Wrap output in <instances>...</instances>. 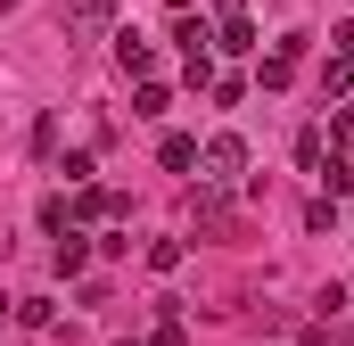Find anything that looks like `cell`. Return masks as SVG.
<instances>
[{
    "mask_svg": "<svg viewBox=\"0 0 354 346\" xmlns=\"http://www.w3.org/2000/svg\"><path fill=\"white\" fill-rule=\"evenodd\" d=\"M198 173H206V181H239V173H248V140H239V132H214V140L198 149Z\"/></svg>",
    "mask_w": 354,
    "mask_h": 346,
    "instance_id": "obj_1",
    "label": "cell"
},
{
    "mask_svg": "<svg viewBox=\"0 0 354 346\" xmlns=\"http://www.w3.org/2000/svg\"><path fill=\"white\" fill-rule=\"evenodd\" d=\"M189 215H198V231H231V198H223V181H198Z\"/></svg>",
    "mask_w": 354,
    "mask_h": 346,
    "instance_id": "obj_2",
    "label": "cell"
},
{
    "mask_svg": "<svg viewBox=\"0 0 354 346\" xmlns=\"http://www.w3.org/2000/svg\"><path fill=\"white\" fill-rule=\"evenodd\" d=\"M214 50L248 58V50H256V17H248V8H223V33H214Z\"/></svg>",
    "mask_w": 354,
    "mask_h": 346,
    "instance_id": "obj_3",
    "label": "cell"
},
{
    "mask_svg": "<svg viewBox=\"0 0 354 346\" xmlns=\"http://www.w3.org/2000/svg\"><path fill=\"white\" fill-rule=\"evenodd\" d=\"M115 66L140 83V75H157V42H140V33H115Z\"/></svg>",
    "mask_w": 354,
    "mask_h": 346,
    "instance_id": "obj_4",
    "label": "cell"
},
{
    "mask_svg": "<svg viewBox=\"0 0 354 346\" xmlns=\"http://www.w3.org/2000/svg\"><path fill=\"white\" fill-rule=\"evenodd\" d=\"M58 17H66L75 33H99V25L115 17V0H58Z\"/></svg>",
    "mask_w": 354,
    "mask_h": 346,
    "instance_id": "obj_5",
    "label": "cell"
},
{
    "mask_svg": "<svg viewBox=\"0 0 354 346\" xmlns=\"http://www.w3.org/2000/svg\"><path fill=\"white\" fill-rule=\"evenodd\" d=\"M75 215H83V223H115V215H124V198H115V190H99V181H83Z\"/></svg>",
    "mask_w": 354,
    "mask_h": 346,
    "instance_id": "obj_6",
    "label": "cell"
},
{
    "mask_svg": "<svg viewBox=\"0 0 354 346\" xmlns=\"http://www.w3.org/2000/svg\"><path fill=\"white\" fill-rule=\"evenodd\" d=\"M165 107H174V91L157 83V75H140V91H132V116H140V124H157Z\"/></svg>",
    "mask_w": 354,
    "mask_h": 346,
    "instance_id": "obj_7",
    "label": "cell"
},
{
    "mask_svg": "<svg viewBox=\"0 0 354 346\" xmlns=\"http://www.w3.org/2000/svg\"><path fill=\"white\" fill-rule=\"evenodd\" d=\"M91 264V239L83 231H75V223H66V231H58V272H66V280H75V272H83Z\"/></svg>",
    "mask_w": 354,
    "mask_h": 346,
    "instance_id": "obj_8",
    "label": "cell"
},
{
    "mask_svg": "<svg viewBox=\"0 0 354 346\" xmlns=\"http://www.w3.org/2000/svg\"><path fill=\"white\" fill-rule=\"evenodd\" d=\"M157 157H165V173H189V165H198V140H189V132H165Z\"/></svg>",
    "mask_w": 354,
    "mask_h": 346,
    "instance_id": "obj_9",
    "label": "cell"
},
{
    "mask_svg": "<svg viewBox=\"0 0 354 346\" xmlns=\"http://www.w3.org/2000/svg\"><path fill=\"white\" fill-rule=\"evenodd\" d=\"M313 173H322V190H330V198H346V190H354V165H346V157H322Z\"/></svg>",
    "mask_w": 354,
    "mask_h": 346,
    "instance_id": "obj_10",
    "label": "cell"
},
{
    "mask_svg": "<svg viewBox=\"0 0 354 346\" xmlns=\"http://www.w3.org/2000/svg\"><path fill=\"white\" fill-rule=\"evenodd\" d=\"M174 42H181V58H198V50H214V33H206L198 17H181V25H174Z\"/></svg>",
    "mask_w": 354,
    "mask_h": 346,
    "instance_id": "obj_11",
    "label": "cell"
},
{
    "mask_svg": "<svg viewBox=\"0 0 354 346\" xmlns=\"http://www.w3.org/2000/svg\"><path fill=\"white\" fill-rule=\"evenodd\" d=\"M322 91H330V99H354V66H346V58L322 66Z\"/></svg>",
    "mask_w": 354,
    "mask_h": 346,
    "instance_id": "obj_12",
    "label": "cell"
},
{
    "mask_svg": "<svg viewBox=\"0 0 354 346\" xmlns=\"http://www.w3.org/2000/svg\"><path fill=\"white\" fill-rule=\"evenodd\" d=\"M17 322H25V330H50L58 313H50V297H17Z\"/></svg>",
    "mask_w": 354,
    "mask_h": 346,
    "instance_id": "obj_13",
    "label": "cell"
},
{
    "mask_svg": "<svg viewBox=\"0 0 354 346\" xmlns=\"http://www.w3.org/2000/svg\"><path fill=\"white\" fill-rule=\"evenodd\" d=\"M50 149H58V116L41 107V116H33V157H50Z\"/></svg>",
    "mask_w": 354,
    "mask_h": 346,
    "instance_id": "obj_14",
    "label": "cell"
},
{
    "mask_svg": "<svg viewBox=\"0 0 354 346\" xmlns=\"http://www.w3.org/2000/svg\"><path fill=\"white\" fill-rule=\"evenodd\" d=\"M322 149H330V132H297V165H305V173L322 165Z\"/></svg>",
    "mask_w": 354,
    "mask_h": 346,
    "instance_id": "obj_15",
    "label": "cell"
},
{
    "mask_svg": "<svg viewBox=\"0 0 354 346\" xmlns=\"http://www.w3.org/2000/svg\"><path fill=\"white\" fill-rule=\"evenodd\" d=\"M181 264V239H149V272H174Z\"/></svg>",
    "mask_w": 354,
    "mask_h": 346,
    "instance_id": "obj_16",
    "label": "cell"
},
{
    "mask_svg": "<svg viewBox=\"0 0 354 346\" xmlns=\"http://www.w3.org/2000/svg\"><path fill=\"white\" fill-rule=\"evenodd\" d=\"M132 346H181V322H174V313H165V322H157L149 338H132Z\"/></svg>",
    "mask_w": 354,
    "mask_h": 346,
    "instance_id": "obj_17",
    "label": "cell"
},
{
    "mask_svg": "<svg viewBox=\"0 0 354 346\" xmlns=\"http://www.w3.org/2000/svg\"><path fill=\"white\" fill-rule=\"evenodd\" d=\"M330 140H338V149H354V107H338V116H330Z\"/></svg>",
    "mask_w": 354,
    "mask_h": 346,
    "instance_id": "obj_18",
    "label": "cell"
},
{
    "mask_svg": "<svg viewBox=\"0 0 354 346\" xmlns=\"http://www.w3.org/2000/svg\"><path fill=\"white\" fill-rule=\"evenodd\" d=\"M330 50H338V58L354 66V25H338V33H330Z\"/></svg>",
    "mask_w": 354,
    "mask_h": 346,
    "instance_id": "obj_19",
    "label": "cell"
},
{
    "mask_svg": "<svg viewBox=\"0 0 354 346\" xmlns=\"http://www.w3.org/2000/svg\"><path fill=\"white\" fill-rule=\"evenodd\" d=\"M0 8H8V0H0Z\"/></svg>",
    "mask_w": 354,
    "mask_h": 346,
    "instance_id": "obj_20",
    "label": "cell"
},
{
    "mask_svg": "<svg viewBox=\"0 0 354 346\" xmlns=\"http://www.w3.org/2000/svg\"><path fill=\"white\" fill-rule=\"evenodd\" d=\"M346 297H354V289H346Z\"/></svg>",
    "mask_w": 354,
    "mask_h": 346,
    "instance_id": "obj_21",
    "label": "cell"
}]
</instances>
